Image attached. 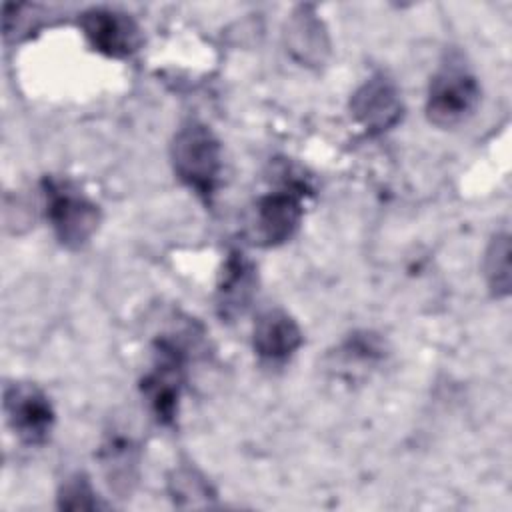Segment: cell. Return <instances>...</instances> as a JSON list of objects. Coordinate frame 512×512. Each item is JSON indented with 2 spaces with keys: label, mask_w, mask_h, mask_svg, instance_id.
<instances>
[{
  "label": "cell",
  "mask_w": 512,
  "mask_h": 512,
  "mask_svg": "<svg viewBox=\"0 0 512 512\" xmlns=\"http://www.w3.org/2000/svg\"><path fill=\"white\" fill-rule=\"evenodd\" d=\"M304 336L298 322L282 308L262 312L252 330L256 356L266 364H284L302 346Z\"/></svg>",
  "instance_id": "cell-11"
},
{
  "label": "cell",
  "mask_w": 512,
  "mask_h": 512,
  "mask_svg": "<svg viewBox=\"0 0 512 512\" xmlns=\"http://www.w3.org/2000/svg\"><path fill=\"white\" fill-rule=\"evenodd\" d=\"M304 184H284L260 196L254 204L248 234L256 246L272 248L290 240L302 220Z\"/></svg>",
  "instance_id": "cell-5"
},
{
  "label": "cell",
  "mask_w": 512,
  "mask_h": 512,
  "mask_svg": "<svg viewBox=\"0 0 512 512\" xmlns=\"http://www.w3.org/2000/svg\"><path fill=\"white\" fill-rule=\"evenodd\" d=\"M186 376V348L170 334L160 336L152 348L150 370L142 378V394L162 424H174Z\"/></svg>",
  "instance_id": "cell-4"
},
{
  "label": "cell",
  "mask_w": 512,
  "mask_h": 512,
  "mask_svg": "<svg viewBox=\"0 0 512 512\" xmlns=\"http://www.w3.org/2000/svg\"><path fill=\"white\" fill-rule=\"evenodd\" d=\"M258 290L256 264L242 252L230 250L222 262L214 290V308L222 322H236L246 314Z\"/></svg>",
  "instance_id": "cell-9"
},
{
  "label": "cell",
  "mask_w": 512,
  "mask_h": 512,
  "mask_svg": "<svg viewBox=\"0 0 512 512\" xmlns=\"http://www.w3.org/2000/svg\"><path fill=\"white\" fill-rule=\"evenodd\" d=\"M168 492L176 506H210L216 498L212 484L192 466H178L170 472Z\"/></svg>",
  "instance_id": "cell-14"
},
{
  "label": "cell",
  "mask_w": 512,
  "mask_h": 512,
  "mask_svg": "<svg viewBox=\"0 0 512 512\" xmlns=\"http://www.w3.org/2000/svg\"><path fill=\"white\" fill-rule=\"evenodd\" d=\"M350 112L368 134H384L404 116L402 94L394 80L384 74H374L354 90Z\"/></svg>",
  "instance_id": "cell-8"
},
{
  "label": "cell",
  "mask_w": 512,
  "mask_h": 512,
  "mask_svg": "<svg viewBox=\"0 0 512 512\" xmlns=\"http://www.w3.org/2000/svg\"><path fill=\"white\" fill-rule=\"evenodd\" d=\"M4 414L10 430L28 446L44 444L54 428L56 414L50 398L34 384L10 382L4 386Z\"/></svg>",
  "instance_id": "cell-6"
},
{
  "label": "cell",
  "mask_w": 512,
  "mask_h": 512,
  "mask_svg": "<svg viewBox=\"0 0 512 512\" xmlns=\"http://www.w3.org/2000/svg\"><path fill=\"white\" fill-rule=\"evenodd\" d=\"M480 104V86L476 76L462 60L448 58L430 80L426 96V116L438 128H456L464 124Z\"/></svg>",
  "instance_id": "cell-3"
},
{
  "label": "cell",
  "mask_w": 512,
  "mask_h": 512,
  "mask_svg": "<svg viewBox=\"0 0 512 512\" xmlns=\"http://www.w3.org/2000/svg\"><path fill=\"white\" fill-rule=\"evenodd\" d=\"M78 26L88 44L110 58H128L142 46L136 20L114 8H90L80 14Z\"/></svg>",
  "instance_id": "cell-7"
},
{
  "label": "cell",
  "mask_w": 512,
  "mask_h": 512,
  "mask_svg": "<svg viewBox=\"0 0 512 512\" xmlns=\"http://www.w3.org/2000/svg\"><path fill=\"white\" fill-rule=\"evenodd\" d=\"M286 52L302 66H322L330 54L328 30L312 4L294 8L284 26Z\"/></svg>",
  "instance_id": "cell-10"
},
{
  "label": "cell",
  "mask_w": 512,
  "mask_h": 512,
  "mask_svg": "<svg viewBox=\"0 0 512 512\" xmlns=\"http://www.w3.org/2000/svg\"><path fill=\"white\" fill-rule=\"evenodd\" d=\"M98 494L94 492L90 480L86 474L76 472L70 474L58 490V508L64 510H98L104 508L106 504L96 498Z\"/></svg>",
  "instance_id": "cell-15"
},
{
  "label": "cell",
  "mask_w": 512,
  "mask_h": 512,
  "mask_svg": "<svg viewBox=\"0 0 512 512\" xmlns=\"http://www.w3.org/2000/svg\"><path fill=\"white\" fill-rule=\"evenodd\" d=\"M42 196L46 218L56 240L70 250L86 246L102 220L98 204L72 180L56 176H46L42 180Z\"/></svg>",
  "instance_id": "cell-2"
},
{
  "label": "cell",
  "mask_w": 512,
  "mask_h": 512,
  "mask_svg": "<svg viewBox=\"0 0 512 512\" xmlns=\"http://www.w3.org/2000/svg\"><path fill=\"white\" fill-rule=\"evenodd\" d=\"M484 280L494 298H506L510 294V236L508 232H496L482 260Z\"/></svg>",
  "instance_id": "cell-13"
},
{
  "label": "cell",
  "mask_w": 512,
  "mask_h": 512,
  "mask_svg": "<svg viewBox=\"0 0 512 512\" xmlns=\"http://www.w3.org/2000/svg\"><path fill=\"white\" fill-rule=\"evenodd\" d=\"M98 460L108 488L118 498L130 496L140 476V446L134 436L126 434V430L114 428L104 436Z\"/></svg>",
  "instance_id": "cell-12"
},
{
  "label": "cell",
  "mask_w": 512,
  "mask_h": 512,
  "mask_svg": "<svg viewBox=\"0 0 512 512\" xmlns=\"http://www.w3.org/2000/svg\"><path fill=\"white\" fill-rule=\"evenodd\" d=\"M174 174L202 200H210L222 172V148L214 132L200 122H186L170 144Z\"/></svg>",
  "instance_id": "cell-1"
}]
</instances>
